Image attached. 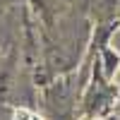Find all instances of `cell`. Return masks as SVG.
Here are the masks:
<instances>
[{
  "instance_id": "obj_1",
  "label": "cell",
  "mask_w": 120,
  "mask_h": 120,
  "mask_svg": "<svg viewBox=\"0 0 120 120\" xmlns=\"http://www.w3.org/2000/svg\"><path fill=\"white\" fill-rule=\"evenodd\" d=\"M15 120H43L41 115H36L34 111H26V108H19L15 113Z\"/></svg>"
}]
</instances>
